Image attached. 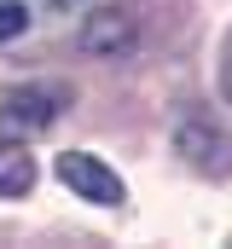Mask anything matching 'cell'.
Masks as SVG:
<instances>
[{
  "mask_svg": "<svg viewBox=\"0 0 232 249\" xmlns=\"http://www.w3.org/2000/svg\"><path fill=\"white\" fill-rule=\"evenodd\" d=\"M64 105H70V87L64 81H18V87H6L0 93V139L6 145L41 139L64 116Z\"/></svg>",
  "mask_w": 232,
  "mask_h": 249,
  "instance_id": "obj_1",
  "label": "cell"
},
{
  "mask_svg": "<svg viewBox=\"0 0 232 249\" xmlns=\"http://www.w3.org/2000/svg\"><path fill=\"white\" fill-rule=\"evenodd\" d=\"M139 35H145V18L134 6H93L81 18V29H76V53L99 58V64H116L139 47Z\"/></svg>",
  "mask_w": 232,
  "mask_h": 249,
  "instance_id": "obj_2",
  "label": "cell"
},
{
  "mask_svg": "<svg viewBox=\"0 0 232 249\" xmlns=\"http://www.w3.org/2000/svg\"><path fill=\"white\" fill-rule=\"evenodd\" d=\"M174 151H180L197 174H209V180H227L232 174V139L221 133V122L203 116V110H192L186 122L174 127Z\"/></svg>",
  "mask_w": 232,
  "mask_h": 249,
  "instance_id": "obj_3",
  "label": "cell"
},
{
  "mask_svg": "<svg viewBox=\"0 0 232 249\" xmlns=\"http://www.w3.org/2000/svg\"><path fill=\"white\" fill-rule=\"evenodd\" d=\"M53 168H58V180L76 191V197H87V203H99V209H122V203H128L122 174H116L111 162H99L93 151H64Z\"/></svg>",
  "mask_w": 232,
  "mask_h": 249,
  "instance_id": "obj_4",
  "label": "cell"
},
{
  "mask_svg": "<svg viewBox=\"0 0 232 249\" xmlns=\"http://www.w3.org/2000/svg\"><path fill=\"white\" fill-rule=\"evenodd\" d=\"M35 180H41L35 157H29L23 145H6V139H0V197H29Z\"/></svg>",
  "mask_w": 232,
  "mask_h": 249,
  "instance_id": "obj_5",
  "label": "cell"
},
{
  "mask_svg": "<svg viewBox=\"0 0 232 249\" xmlns=\"http://www.w3.org/2000/svg\"><path fill=\"white\" fill-rule=\"evenodd\" d=\"M29 18H35V12H29L23 0H0V47H12V41L29 29Z\"/></svg>",
  "mask_w": 232,
  "mask_h": 249,
  "instance_id": "obj_6",
  "label": "cell"
},
{
  "mask_svg": "<svg viewBox=\"0 0 232 249\" xmlns=\"http://www.w3.org/2000/svg\"><path fill=\"white\" fill-rule=\"evenodd\" d=\"M221 93H227V105H232V41H227V58H221Z\"/></svg>",
  "mask_w": 232,
  "mask_h": 249,
  "instance_id": "obj_7",
  "label": "cell"
}]
</instances>
